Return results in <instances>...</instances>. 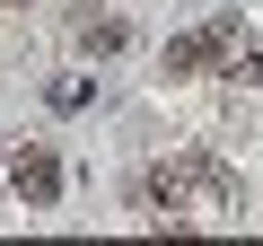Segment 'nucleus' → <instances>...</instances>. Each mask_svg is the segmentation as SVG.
<instances>
[{"instance_id": "obj_1", "label": "nucleus", "mask_w": 263, "mask_h": 246, "mask_svg": "<svg viewBox=\"0 0 263 246\" xmlns=\"http://www.w3.org/2000/svg\"><path fill=\"white\" fill-rule=\"evenodd\" d=\"M141 194H149V211H158V237H184V229H193V220H176V211H228V202H237L228 167H219V159H193V150H184V159H158Z\"/></svg>"}, {"instance_id": "obj_2", "label": "nucleus", "mask_w": 263, "mask_h": 246, "mask_svg": "<svg viewBox=\"0 0 263 246\" xmlns=\"http://www.w3.org/2000/svg\"><path fill=\"white\" fill-rule=\"evenodd\" d=\"M158 62H167V79H202V71H228V62H237V71H254V53H246V27H237V18H202V27H193V36H176Z\"/></svg>"}, {"instance_id": "obj_3", "label": "nucleus", "mask_w": 263, "mask_h": 246, "mask_svg": "<svg viewBox=\"0 0 263 246\" xmlns=\"http://www.w3.org/2000/svg\"><path fill=\"white\" fill-rule=\"evenodd\" d=\"M9 176H18V194H27L35 211H53V202H62V159H53V150H35V141H27Z\"/></svg>"}, {"instance_id": "obj_4", "label": "nucleus", "mask_w": 263, "mask_h": 246, "mask_svg": "<svg viewBox=\"0 0 263 246\" xmlns=\"http://www.w3.org/2000/svg\"><path fill=\"white\" fill-rule=\"evenodd\" d=\"M123 44H132L123 18H79V53H123Z\"/></svg>"}]
</instances>
